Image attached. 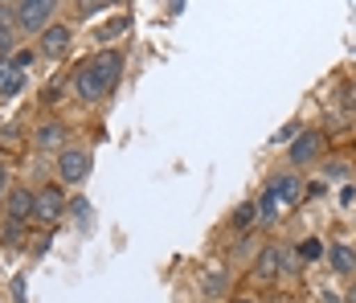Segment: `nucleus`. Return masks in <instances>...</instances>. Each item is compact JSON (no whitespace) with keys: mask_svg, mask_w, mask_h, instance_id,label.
<instances>
[{"mask_svg":"<svg viewBox=\"0 0 356 303\" xmlns=\"http://www.w3.org/2000/svg\"><path fill=\"white\" fill-rule=\"evenodd\" d=\"M119 78H123V58H119V49H99L90 62H82V66L74 70L70 82H74V95L82 102H99L119 86Z\"/></svg>","mask_w":356,"mask_h":303,"instance_id":"nucleus-1","label":"nucleus"},{"mask_svg":"<svg viewBox=\"0 0 356 303\" xmlns=\"http://www.w3.org/2000/svg\"><path fill=\"white\" fill-rule=\"evenodd\" d=\"M54 13H58L54 0H25V4H17V29H21V33H37L41 37L49 25H54V21H49Z\"/></svg>","mask_w":356,"mask_h":303,"instance_id":"nucleus-2","label":"nucleus"},{"mask_svg":"<svg viewBox=\"0 0 356 303\" xmlns=\"http://www.w3.org/2000/svg\"><path fill=\"white\" fill-rule=\"evenodd\" d=\"M90 152L86 148H74V143H66L62 152H58V176L66 180V185H82L86 176H90Z\"/></svg>","mask_w":356,"mask_h":303,"instance_id":"nucleus-3","label":"nucleus"},{"mask_svg":"<svg viewBox=\"0 0 356 303\" xmlns=\"http://www.w3.org/2000/svg\"><path fill=\"white\" fill-rule=\"evenodd\" d=\"M62 213H66V193H62L58 185H41L33 193V217L49 226V222H58Z\"/></svg>","mask_w":356,"mask_h":303,"instance_id":"nucleus-4","label":"nucleus"},{"mask_svg":"<svg viewBox=\"0 0 356 303\" xmlns=\"http://www.w3.org/2000/svg\"><path fill=\"white\" fill-rule=\"evenodd\" d=\"M4 213H8V222H29L33 217V189H25V185H17V189H8V197H4Z\"/></svg>","mask_w":356,"mask_h":303,"instance_id":"nucleus-5","label":"nucleus"},{"mask_svg":"<svg viewBox=\"0 0 356 303\" xmlns=\"http://www.w3.org/2000/svg\"><path fill=\"white\" fill-rule=\"evenodd\" d=\"M279 274H283V246H262L258 258H254V279L275 283Z\"/></svg>","mask_w":356,"mask_h":303,"instance_id":"nucleus-6","label":"nucleus"},{"mask_svg":"<svg viewBox=\"0 0 356 303\" xmlns=\"http://www.w3.org/2000/svg\"><path fill=\"white\" fill-rule=\"evenodd\" d=\"M320 148H323L320 132H299L295 135V148H286V156H291V164L299 169V164H312V160L320 156Z\"/></svg>","mask_w":356,"mask_h":303,"instance_id":"nucleus-7","label":"nucleus"},{"mask_svg":"<svg viewBox=\"0 0 356 303\" xmlns=\"http://www.w3.org/2000/svg\"><path fill=\"white\" fill-rule=\"evenodd\" d=\"M70 41H74L70 25H49L45 33L37 37V49H41L45 58H62V54L70 49Z\"/></svg>","mask_w":356,"mask_h":303,"instance_id":"nucleus-8","label":"nucleus"},{"mask_svg":"<svg viewBox=\"0 0 356 303\" xmlns=\"http://www.w3.org/2000/svg\"><path fill=\"white\" fill-rule=\"evenodd\" d=\"M266 193L275 197V201H286L295 205L303 197V185H299V176H291V172H279V176H270V185H266Z\"/></svg>","mask_w":356,"mask_h":303,"instance_id":"nucleus-9","label":"nucleus"},{"mask_svg":"<svg viewBox=\"0 0 356 303\" xmlns=\"http://www.w3.org/2000/svg\"><path fill=\"white\" fill-rule=\"evenodd\" d=\"M33 148H41V152H62L66 148V127L62 123H41L33 132Z\"/></svg>","mask_w":356,"mask_h":303,"instance_id":"nucleus-10","label":"nucleus"},{"mask_svg":"<svg viewBox=\"0 0 356 303\" xmlns=\"http://www.w3.org/2000/svg\"><path fill=\"white\" fill-rule=\"evenodd\" d=\"M21 91H25V70L13 66V58L0 62V99H13V95H21Z\"/></svg>","mask_w":356,"mask_h":303,"instance_id":"nucleus-11","label":"nucleus"},{"mask_svg":"<svg viewBox=\"0 0 356 303\" xmlns=\"http://www.w3.org/2000/svg\"><path fill=\"white\" fill-rule=\"evenodd\" d=\"M327 258H332V267L340 270V274H353V270H356V250H353V246H344V242L327 246Z\"/></svg>","mask_w":356,"mask_h":303,"instance_id":"nucleus-12","label":"nucleus"},{"mask_svg":"<svg viewBox=\"0 0 356 303\" xmlns=\"http://www.w3.org/2000/svg\"><path fill=\"white\" fill-rule=\"evenodd\" d=\"M254 213H258V217H254L258 226H275V222H279V201H275L270 193H262V197L254 201Z\"/></svg>","mask_w":356,"mask_h":303,"instance_id":"nucleus-13","label":"nucleus"},{"mask_svg":"<svg viewBox=\"0 0 356 303\" xmlns=\"http://www.w3.org/2000/svg\"><path fill=\"white\" fill-rule=\"evenodd\" d=\"M299 258H303V263L323 258V242H320V238H303V242H299Z\"/></svg>","mask_w":356,"mask_h":303,"instance_id":"nucleus-14","label":"nucleus"},{"mask_svg":"<svg viewBox=\"0 0 356 303\" xmlns=\"http://www.w3.org/2000/svg\"><path fill=\"white\" fill-rule=\"evenodd\" d=\"M254 217H258V213H254V201H246V205H238V209H234V217H229V222H234L238 230H246Z\"/></svg>","mask_w":356,"mask_h":303,"instance_id":"nucleus-15","label":"nucleus"},{"mask_svg":"<svg viewBox=\"0 0 356 303\" xmlns=\"http://www.w3.org/2000/svg\"><path fill=\"white\" fill-rule=\"evenodd\" d=\"M127 25H131V17H115V21H107V25H103V33H99V37H103V41H107V37H119Z\"/></svg>","mask_w":356,"mask_h":303,"instance_id":"nucleus-16","label":"nucleus"},{"mask_svg":"<svg viewBox=\"0 0 356 303\" xmlns=\"http://www.w3.org/2000/svg\"><path fill=\"white\" fill-rule=\"evenodd\" d=\"M21 234H25V226H21V222H4V242H8V246H17Z\"/></svg>","mask_w":356,"mask_h":303,"instance_id":"nucleus-17","label":"nucleus"},{"mask_svg":"<svg viewBox=\"0 0 356 303\" xmlns=\"http://www.w3.org/2000/svg\"><path fill=\"white\" fill-rule=\"evenodd\" d=\"M225 291V274H209L205 279V295H221Z\"/></svg>","mask_w":356,"mask_h":303,"instance_id":"nucleus-18","label":"nucleus"},{"mask_svg":"<svg viewBox=\"0 0 356 303\" xmlns=\"http://www.w3.org/2000/svg\"><path fill=\"white\" fill-rule=\"evenodd\" d=\"M33 62H37V49H21V54L13 58V66H17V70H29Z\"/></svg>","mask_w":356,"mask_h":303,"instance_id":"nucleus-19","label":"nucleus"},{"mask_svg":"<svg viewBox=\"0 0 356 303\" xmlns=\"http://www.w3.org/2000/svg\"><path fill=\"white\" fill-rule=\"evenodd\" d=\"M17 25V4H0V29Z\"/></svg>","mask_w":356,"mask_h":303,"instance_id":"nucleus-20","label":"nucleus"},{"mask_svg":"<svg viewBox=\"0 0 356 303\" xmlns=\"http://www.w3.org/2000/svg\"><path fill=\"white\" fill-rule=\"evenodd\" d=\"M103 8H107L103 0H82V4H78V13H82V17H95V13H103Z\"/></svg>","mask_w":356,"mask_h":303,"instance_id":"nucleus-21","label":"nucleus"},{"mask_svg":"<svg viewBox=\"0 0 356 303\" xmlns=\"http://www.w3.org/2000/svg\"><path fill=\"white\" fill-rule=\"evenodd\" d=\"M8 189H13V172H8L4 160H0V197H8Z\"/></svg>","mask_w":356,"mask_h":303,"instance_id":"nucleus-22","label":"nucleus"},{"mask_svg":"<svg viewBox=\"0 0 356 303\" xmlns=\"http://www.w3.org/2000/svg\"><path fill=\"white\" fill-rule=\"evenodd\" d=\"M70 213L78 217V222H86V213H90V205H86V201H74V205H70Z\"/></svg>","mask_w":356,"mask_h":303,"instance_id":"nucleus-23","label":"nucleus"},{"mask_svg":"<svg viewBox=\"0 0 356 303\" xmlns=\"http://www.w3.org/2000/svg\"><path fill=\"white\" fill-rule=\"evenodd\" d=\"M295 135H299V123H286L283 132L275 135V139H279V143H283V139H295Z\"/></svg>","mask_w":356,"mask_h":303,"instance_id":"nucleus-24","label":"nucleus"},{"mask_svg":"<svg viewBox=\"0 0 356 303\" xmlns=\"http://www.w3.org/2000/svg\"><path fill=\"white\" fill-rule=\"evenodd\" d=\"M327 176H340V180H344V176H348V169H344V164H327Z\"/></svg>","mask_w":356,"mask_h":303,"instance_id":"nucleus-25","label":"nucleus"},{"mask_svg":"<svg viewBox=\"0 0 356 303\" xmlns=\"http://www.w3.org/2000/svg\"><path fill=\"white\" fill-rule=\"evenodd\" d=\"M348 303H356V287H353V295H348Z\"/></svg>","mask_w":356,"mask_h":303,"instance_id":"nucleus-26","label":"nucleus"},{"mask_svg":"<svg viewBox=\"0 0 356 303\" xmlns=\"http://www.w3.org/2000/svg\"><path fill=\"white\" fill-rule=\"evenodd\" d=\"M234 303H254V300H234Z\"/></svg>","mask_w":356,"mask_h":303,"instance_id":"nucleus-27","label":"nucleus"}]
</instances>
